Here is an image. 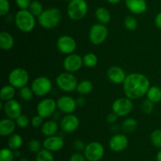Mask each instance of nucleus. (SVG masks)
I'll list each match as a JSON object with an SVG mask.
<instances>
[{
	"label": "nucleus",
	"mask_w": 161,
	"mask_h": 161,
	"mask_svg": "<svg viewBox=\"0 0 161 161\" xmlns=\"http://www.w3.org/2000/svg\"><path fill=\"white\" fill-rule=\"evenodd\" d=\"M149 87L150 83L149 79L143 74L138 72L127 75L123 83L124 94L131 100H137L146 95Z\"/></svg>",
	"instance_id": "1"
},
{
	"label": "nucleus",
	"mask_w": 161,
	"mask_h": 161,
	"mask_svg": "<svg viewBox=\"0 0 161 161\" xmlns=\"http://www.w3.org/2000/svg\"><path fill=\"white\" fill-rule=\"evenodd\" d=\"M14 23L17 29L28 33L36 27V18L28 9H20L14 17Z\"/></svg>",
	"instance_id": "2"
},
{
	"label": "nucleus",
	"mask_w": 161,
	"mask_h": 161,
	"mask_svg": "<svg viewBox=\"0 0 161 161\" xmlns=\"http://www.w3.org/2000/svg\"><path fill=\"white\" fill-rule=\"evenodd\" d=\"M61 20V13L58 8H48L44 9L38 17V21L45 29H52L58 26Z\"/></svg>",
	"instance_id": "3"
},
{
	"label": "nucleus",
	"mask_w": 161,
	"mask_h": 161,
	"mask_svg": "<svg viewBox=\"0 0 161 161\" xmlns=\"http://www.w3.org/2000/svg\"><path fill=\"white\" fill-rule=\"evenodd\" d=\"M88 11V5L85 0H72L67 7V14L72 20H80L85 17Z\"/></svg>",
	"instance_id": "4"
},
{
	"label": "nucleus",
	"mask_w": 161,
	"mask_h": 161,
	"mask_svg": "<svg viewBox=\"0 0 161 161\" xmlns=\"http://www.w3.org/2000/svg\"><path fill=\"white\" fill-rule=\"evenodd\" d=\"M29 80V74L22 68H15L9 74V83L16 89H20L27 86Z\"/></svg>",
	"instance_id": "5"
},
{
	"label": "nucleus",
	"mask_w": 161,
	"mask_h": 161,
	"mask_svg": "<svg viewBox=\"0 0 161 161\" xmlns=\"http://www.w3.org/2000/svg\"><path fill=\"white\" fill-rule=\"evenodd\" d=\"M56 84L60 90L64 92H72L75 91L78 85L77 79L71 72H62L56 78Z\"/></svg>",
	"instance_id": "6"
},
{
	"label": "nucleus",
	"mask_w": 161,
	"mask_h": 161,
	"mask_svg": "<svg viewBox=\"0 0 161 161\" xmlns=\"http://www.w3.org/2000/svg\"><path fill=\"white\" fill-rule=\"evenodd\" d=\"M31 88L35 95L43 97L48 94L52 90V82L48 77H37L31 83Z\"/></svg>",
	"instance_id": "7"
},
{
	"label": "nucleus",
	"mask_w": 161,
	"mask_h": 161,
	"mask_svg": "<svg viewBox=\"0 0 161 161\" xmlns=\"http://www.w3.org/2000/svg\"><path fill=\"white\" fill-rule=\"evenodd\" d=\"M134 105L131 99L128 97H119L116 99L112 105V112L116 113L119 117L127 116L133 110Z\"/></svg>",
	"instance_id": "8"
},
{
	"label": "nucleus",
	"mask_w": 161,
	"mask_h": 161,
	"mask_svg": "<svg viewBox=\"0 0 161 161\" xmlns=\"http://www.w3.org/2000/svg\"><path fill=\"white\" fill-rule=\"evenodd\" d=\"M108 34V28L103 24H95L92 25L89 31L90 41L94 45H101L107 39Z\"/></svg>",
	"instance_id": "9"
},
{
	"label": "nucleus",
	"mask_w": 161,
	"mask_h": 161,
	"mask_svg": "<svg viewBox=\"0 0 161 161\" xmlns=\"http://www.w3.org/2000/svg\"><path fill=\"white\" fill-rule=\"evenodd\" d=\"M83 152L86 160L100 161L105 154V148L98 142H91L86 145Z\"/></svg>",
	"instance_id": "10"
},
{
	"label": "nucleus",
	"mask_w": 161,
	"mask_h": 161,
	"mask_svg": "<svg viewBox=\"0 0 161 161\" xmlns=\"http://www.w3.org/2000/svg\"><path fill=\"white\" fill-rule=\"evenodd\" d=\"M58 108L57 102L53 98H45L38 103L36 107L37 114L44 119L50 118L53 116Z\"/></svg>",
	"instance_id": "11"
},
{
	"label": "nucleus",
	"mask_w": 161,
	"mask_h": 161,
	"mask_svg": "<svg viewBox=\"0 0 161 161\" xmlns=\"http://www.w3.org/2000/svg\"><path fill=\"white\" fill-rule=\"evenodd\" d=\"M83 65V60L80 55L77 53H71V54L67 55L63 61V67L64 70L68 72H77L80 70Z\"/></svg>",
	"instance_id": "12"
},
{
	"label": "nucleus",
	"mask_w": 161,
	"mask_h": 161,
	"mask_svg": "<svg viewBox=\"0 0 161 161\" xmlns=\"http://www.w3.org/2000/svg\"><path fill=\"white\" fill-rule=\"evenodd\" d=\"M76 42L74 38L67 35L60 36L57 41V47L58 50L64 54L69 55L73 53L76 49Z\"/></svg>",
	"instance_id": "13"
},
{
	"label": "nucleus",
	"mask_w": 161,
	"mask_h": 161,
	"mask_svg": "<svg viewBox=\"0 0 161 161\" xmlns=\"http://www.w3.org/2000/svg\"><path fill=\"white\" fill-rule=\"evenodd\" d=\"M58 110L64 114H72L77 107L76 100L69 95H63L57 101Z\"/></svg>",
	"instance_id": "14"
},
{
	"label": "nucleus",
	"mask_w": 161,
	"mask_h": 161,
	"mask_svg": "<svg viewBox=\"0 0 161 161\" xmlns=\"http://www.w3.org/2000/svg\"><path fill=\"white\" fill-rule=\"evenodd\" d=\"M128 142V138L124 134H116L110 138L108 146L113 152L120 153L127 149Z\"/></svg>",
	"instance_id": "15"
},
{
	"label": "nucleus",
	"mask_w": 161,
	"mask_h": 161,
	"mask_svg": "<svg viewBox=\"0 0 161 161\" xmlns=\"http://www.w3.org/2000/svg\"><path fill=\"white\" fill-rule=\"evenodd\" d=\"M3 109L6 117L14 120L22 114V107L20 102L14 99L5 102Z\"/></svg>",
	"instance_id": "16"
},
{
	"label": "nucleus",
	"mask_w": 161,
	"mask_h": 161,
	"mask_svg": "<svg viewBox=\"0 0 161 161\" xmlns=\"http://www.w3.org/2000/svg\"><path fill=\"white\" fill-rule=\"evenodd\" d=\"M80 126V119L76 116L72 114H67L61 119L60 127L61 130L65 133H73L78 129Z\"/></svg>",
	"instance_id": "17"
},
{
	"label": "nucleus",
	"mask_w": 161,
	"mask_h": 161,
	"mask_svg": "<svg viewBox=\"0 0 161 161\" xmlns=\"http://www.w3.org/2000/svg\"><path fill=\"white\" fill-rule=\"evenodd\" d=\"M106 75L108 80L111 83H114V84L124 83V80H125L126 77L127 75H126V72H124L122 68L116 65H113L108 68V69L107 70Z\"/></svg>",
	"instance_id": "18"
},
{
	"label": "nucleus",
	"mask_w": 161,
	"mask_h": 161,
	"mask_svg": "<svg viewBox=\"0 0 161 161\" xmlns=\"http://www.w3.org/2000/svg\"><path fill=\"white\" fill-rule=\"evenodd\" d=\"M64 141L63 138L61 136H53L47 137L42 142V146L44 149L50 150L51 152H57L59 151L64 147Z\"/></svg>",
	"instance_id": "19"
},
{
	"label": "nucleus",
	"mask_w": 161,
	"mask_h": 161,
	"mask_svg": "<svg viewBox=\"0 0 161 161\" xmlns=\"http://www.w3.org/2000/svg\"><path fill=\"white\" fill-rule=\"evenodd\" d=\"M127 9L134 14H142L147 10L146 0H125Z\"/></svg>",
	"instance_id": "20"
},
{
	"label": "nucleus",
	"mask_w": 161,
	"mask_h": 161,
	"mask_svg": "<svg viewBox=\"0 0 161 161\" xmlns=\"http://www.w3.org/2000/svg\"><path fill=\"white\" fill-rule=\"evenodd\" d=\"M16 122L14 119L5 118L0 121V135L3 137L10 136L14 134L16 129Z\"/></svg>",
	"instance_id": "21"
},
{
	"label": "nucleus",
	"mask_w": 161,
	"mask_h": 161,
	"mask_svg": "<svg viewBox=\"0 0 161 161\" xmlns=\"http://www.w3.org/2000/svg\"><path fill=\"white\" fill-rule=\"evenodd\" d=\"M14 47V39L10 33L1 31L0 33V47L3 50H10Z\"/></svg>",
	"instance_id": "22"
},
{
	"label": "nucleus",
	"mask_w": 161,
	"mask_h": 161,
	"mask_svg": "<svg viewBox=\"0 0 161 161\" xmlns=\"http://www.w3.org/2000/svg\"><path fill=\"white\" fill-rule=\"evenodd\" d=\"M59 126L55 120H48L44 122L41 127V132L46 137L53 136L58 132Z\"/></svg>",
	"instance_id": "23"
},
{
	"label": "nucleus",
	"mask_w": 161,
	"mask_h": 161,
	"mask_svg": "<svg viewBox=\"0 0 161 161\" xmlns=\"http://www.w3.org/2000/svg\"><path fill=\"white\" fill-rule=\"evenodd\" d=\"M16 94V88L10 84L5 85L2 87L0 91V98L2 102H6L14 99Z\"/></svg>",
	"instance_id": "24"
},
{
	"label": "nucleus",
	"mask_w": 161,
	"mask_h": 161,
	"mask_svg": "<svg viewBox=\"0 0 161 161\" xmlns=\"http://www.w3.org/2000/svg\"><path fill=\"white\" fill-rule=\"evenodd\" d=\"M95 17L97 21L103 25H107L111 20V14L105 7H98L95 11Z\"/></svg>",
	"instance_id": "25"
},
{
	"label": "nucleus",
	"mask_w": 161,
	"mask_h": 161,
	"mask_svg": "<svg viewBox=\"0 0 161 161\" xmlns=\"http://www.w3.org/2000/svg\"><path fill=\"white\" fill-rule=\"evenodd\" d=\"M23 145V138L18 134H13L8 138V146L12 150L20 149Z\"/></svg>",
	"instance_id": "26"
},
{
	"label": "nucleus",
	"mask_w": 161,
	"mask_h": 161,
	"mask_svg": "<svg viewBox=\"0 0 161 161\" xmlns=\"http://www.w3.org/2000/svg\"><path fill=\"white\" fill-rule=\"evenodd\" d=\"M93 88H94L93 83L90 80H84L78 83L76 91L81 95H86V94H89L90 93H91V91H93Z\"/></svg>",
	"instance_id": "27"
},
{
	"label": "nucleus",
	"mask_w": 161,
	"mask_h": 161,
	"mask_svg": "<svg viewBox=\"0 0 161 161\" xmlns=\"http://www.w3.org/2000/svg\"><path fill=\"white\" fill-rule=\"evenodd\" d=\"M146 96L147 98L153 103H158L161 101V88L157 86H150Z\"/></svg>",
	"instance_id": "28"
},
{
	"label": "nucleus",
	"mask_w": 161,
	"mask_h": 161,
	"mask_svg": "<svg viewBox=\"0 0 161 161\" xmlns=\"http://www.w3.org/2000/svg\"><path fill=\"white\" fill-rule=\"evenodd\" d=\"M138 127V122L134 118H127L123 122L122 129L126 133H131L134 132Z\"/></svg>",
	"instance_id": "29"
},
{
	"label": "nucleus",
	"mask_w": 161,
	"mask_h": 161,
	"mask_svg": "<svg viewBox=\"0 0 161 161\" xmlns=\"http://www.w3.org/2000/svg\"><path fill=\"white\" fill-rule=\"evenodd\" d=\"M83 64L86 66V68H94L97 65V62H98V58H97V55L94 53H88L83 56Z\"/></svg>",
	"instance_id": "30"
},
{
	"label": "nucleus",
	"mask_w": 161,
	"mask_h": 161,
	"mask_svg": "<svg viewBox=\"0 0 161 161\" xmlns=\"http://www.w3.org/2000/svg\"><path fill=\"white\" fill-rule=\"evenodd\" d=\"M36 161H54V157L51 151L43 148L36 153Z\"/></svg>",
	"instance_id": "31"
},
{
	"label": "nucleus",
	"mask_w": 161,
	"mask_h": 161,
	"mask_svg": "<svg viewBox=\"0 0 161 161\" xmlns=\"http://www.w3.org/2000/svg\"><path fill=\"white\" fill-rule=\"evenodd\" d=\"M28 10L35 16V17H39L41 15L42 12H43V6H42V3L40 2L37 1V0H34L31 1V4H30L29 7H28Z\"/></svg>",
	"instance_id": "32"
},
{
	"label": "nucleus",
	"mask_w": 161,
	"mask_h": 161,
	"mask_svg": "<svg viewBox=\"0 0 161 161\" xmlns=\"http://www.w3.org/2000/svg\"><path fill=\"white\" fill-rule=\"evenodd\" d=\"M19 90H20L19 91V95H20V97L22 100L25 101V102H29L32 99L34 93H33L31 87L25 86Z\"/></svg>",
	"instance_id": "33"
},
{
	"label": "nucleus",
	"mask_w": 161,
	"mask_h": 161,
	"mask_svg": "<svg viewBox=\"0 0 161 161\" xmlns=\"http://www.w3.org/2000/svg\"><path fill=\"white\" fill-rule=\"evenodd\" d=\"M14 150L9 148H3L0 151V161H14Z\"/></svg>",
	"instance_id": "34"
},
{
	"label": "nucleus",
	"mask_w": 161,
	"mask_h": 161,
	"mask_svg": "<svg viewBox=\"0 0 161 161\" xmlns=\"http://www.w3.org/2000/svg\"><path fill=\"white\" fill-rule=\"evenodd\" d=\"M124 25L128 31H135L138 28V20L132 16H128L124 19Z\"/></svg>",
	"instance_id": "35"
},
{
	"label": "nucleus",
	"mask_w": 161,
	"mask_h": 161,
	"mask_svg": "<svg viewBox=\"0 0 161 161\" xmlns=\"http://www.w3.org/2000/svg\"><path fill=\"white\" fill-rule=\"evenodd\" d=\"M150 140L155 147L161 149V129H156L151 133Z\"/></svg>",
	"instance_id": "36"
},
{
	"label": "nucleus",
	"mask_w": 161,
	"mask_h": 161,
	"mask_svg": "<svg viewBox=\"0 0 161 161\" xmlns=\"http://www.w3.org/2000/svg\"><path fill=\"white\" fill-rule=\"evenodd\" d=\"M15 122L17 127H19L20 128H26L31 124V120L29 119V118L24 114H21L18 118H17L15 119Z\"/></svg>",
	"instance_id": "37"
},
{
	"label": "nucleus",
	"mask_w": 161,
	"mask_h": 161,
	"mask_svg": "<svg viewBox=\"0 0 161 161\" xmlns=\"http://www.w3.org/2000/svg\"><path fill=\"white\" fill-rule=\"evenodd\" d=\"M154 109V103L149 99H146L142 103V110L146 114H150Z\"/></svg>",
	"instance_id": "38"
},
{
	"label": "nucleus",
	"mask_w": 161,
	"mask_h": 161,
	"mask_svg": "<svg viewBox=\"0 0 161 161\" xmlns=\"http://www.w3.org/2000/svg\"><path fill=\"white\" fill-rule=\"evenodd\" d=\"M10 10V4L8 0H0V15L2 17L7 15Z\"/></svg>",
	"instance_id": "39"
},
{
	"label": "nucleus",
	"mask_w": 161,
	"mask_h": 161,
	"mask_svg": "<svg viewBox=\"0 0 161 161\" xmlns=\"http://www.w3.org/2000/svg\"><path fill=\"white\" fill-rule=\"evenodd\" d=\"M41 146H41V143L36 139L30 140L28 144V149L31 153H37L38 152L41 150Z\"/></svg>",
	"instance_id": "40"
},
{
	"label": "nucleus",
	"mask_w": 161,
	"mask_h": 161,
	"mask_svg": "<svg viewBox=\"0 0 161 161\" xmlns=\"http://www.w3.org/2000/svg\"><path fill=\"white\" fill-rule=\"evenodd\" d=\"M44 118H42V116H39V115H36V116H33L32 119L31 120V124L32 127H41L42 126V124H44L43 122Z\"/></svg>",
	"instance_id": "41"
},
{
	"label": "nucleus",
	"mask_w": 161,
	"mask_h": 161,
	"mask_svg": "<svg viewBox=\"0 0 161 161\" xmlns=\"http://www.w3.org/2000/svg\"><path fill=\"white\" fill-rule=\"evenodd\" d=\"M17 6L20 9H28L31 0H15Z\"/></svg>",
	"instance_id": "42"
},
{
	"label": "nucleus",
	"mask_w": 161,
	"mask_h": 161,
	"mask_svg": "<svg viewBox=\"0 0 161 161\" xmlns=\"http://www.w3.org/2000/svg\"><path fill=\"white\" fill-rule=\"evenodd\" d=\"M86 146V145H85L84 142L82 141V140L80 139L75 140L73 143L74 149H75V150L79 151V152H80V151H84Z\"/></svg>",
	"instance_id": "43"
},
{
	"label": "nucleus",
	"mask_w": 161,
	"mask_h": 161,
	"mask_svg": "<svg viewBox=\"0 0 161 161\" xmlns=\"http://www.w3.org/2000/svg\"><path fill=\"white\" fill-rule=\"evenodd\" d=\"M86 157L84 154H82L80 153H75L71 156L69 161H86Z\"/></svg>",
	"instance_id": "44"
},
{
	"label": "nucleus",
	"mask_w": 161,
	"mask_h": 161,
	"mask_svg": "<svg viewBox=\"0 0 161 161\" xmlns=\"http://www.w3.org/2000/svg\"><path fill=\"white\" fill-rule=\"evenodd\" d=\"M118 117H119V116H118L116 113H114L113 112H112L111 113H109V114L107 116L106 119H107V121H108V123H109V124H115L116 121H117Z\"/></svg>",
	"instance_id": "45"
},
{
	"label": "nucleus",
	"mask_w": 161,
	"mask_h": 161,
	"mask_svg": "<svg viewBox=\"0 0 161 161\" xmlns=\"http://www.w3.org/2000/svg\"><path fill=\"white\" fill-rule=\"evenodd\" d=\"M154 22H155L156 26L158 28H160V29H161V12L159 13V14L156 16Z\"/></svg>",
	"instance_id": "46"
},
{
	"label": "nucleus",
	"mask_w": 161,
	"mask_h": 161,
	"mask_svg": "<svg viewBox=\"0 0 161 161\" xmlns=\"http://www.w3.org/2000/svg\"><path fill=\"white\" fill-rule=\"evenodd\" d=\"M76 104L77 106L80 107H83L84 106L85 104H86V100L83 97H79L78 98L76 99Z\"/></svg>",
	"instance_id": "47"
},
{
	"label": "nucleus",
	"mask_w": 161,
	"mask_h": 161,
	"mask_svg": "<svg viewBox=\"0 0 161 161\" xmlns=\"http://www.w3.org/2000/svg\"><path fill=\"white\" fill-rule=\"evenodd\" d=\"M14 156H15V158H18V157H20V151L19 149H17V150H14Z\"/></svg>",
	"instance_id": "48"
},
{
	"label": "nucleus",
	"mask_w": 161,
	"mask_h": 161,
	"mask_svg": "<svg viewBox=\"0 0 161 161\" xmlns=\"http://www.w3.org/2000/svg\"><path fill=\"white\" fill-rule=\"evenodd\" d=\"M106 1L108 2L109 3H111V4H116V3H119L121 0H106Z\"/></svg>",
	"instance_id": "49"
},
{
	"label": "nucleus",
	"mask_w": 161,
	"mask_h": 161,
	"mask_svg": "<svg viewBox=\"0 0 161 161\" xmlns=\"http://www.w3.org/2000/svg\"><path fill=\"white\" fill-rule=\"evenodd\" d=\"M157 161H161V149L157 153Z\"/></svg>",
	"instance_id": "50"
},
{
	"label": "nucleus",
	"mask_w": 161,
	"mask_h": 161,
	"mask_svg": "<svg viewBox=\"0 0 161 161\" xmlns=\"http://www.w3.org/2000/svg\"><path fill=\"white\" fill-rule=\"evenodd\" d=\"M19 161H28V159L26 158V157H22L19 160Z\"/></svg>",
	"instance_id": "51"
},
{
	"label": "nucleus",
	"mask_w": 161,
	"mask_h": 161,
	"mask_svg": "<svg viewBox=\"0 0 161 161\" xmlns=\"http://www.w3.org/2000/svg\"><path fill=\"white\" fill-rule=\"evenodd\" d=\"M65 1H67V2H69H69H71V1H72V0H65Z\"/></svg>",
	"instance_id": "52"
}]
</instances>
